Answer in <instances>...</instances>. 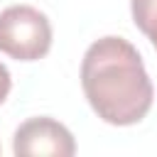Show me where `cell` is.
I'll return each mask as SVG.
<instances>
[{
	"mask_svg": "<svg viewBox=\"0 0 157 157\" xmlns=\"http://www.w3.org/2000/svg\"><path fill=\"white\" fill-rule=\"evenodd\" d=\"M81 88L93 113L108 125L140 123L155 101L140 52L123 37L96 39L81 61Z\"/></svg>",
	"mask_w": 157,
	"mask_h": 157,
	"instance_id": "1",
	"label": "cell"
},
{
	"mask_svg": "<svg viewBox=\"0 0 157 157\" xmlns=\"http://www.w3.org/2000/svg\"><path fill=\"white\" fill-rule=\"evenodd\" d=\"M52 49V22L32 5H10L0 12V52L15 61H37Z\"/></svg>",
	"mask_w": 157,
	"mask_h": 157,
	"instance_id": "2",
	"label": "cell"
},
{
	"mask_svg": "<svg viewBox=\"0 0 157 157\" xmlns=\"http://www.w3.org/2000/svg\"><path fill=\"white\" fill-rule=\"evenodd\" d=\"M12 152L17 157H32V155L71 157L76 152V140L64 123L49 115H37V118L25 120L15 130Z\"/></svg>",
	"mask_w": 157,
	"mask_h": 157,
	"instance_id": "3",
	"label": "cell"
},
{
	"mask_svg": "<svg viewBox=\"0 0 157 157\" xmlns=\"http://www.w3.org/2000/svg\"><path fill=\"white\" fill-rule=\"evenodd\" d=\"M130 12L135 27L157 49V0H130Z\"/></svg>",
	"mask_w": 157,
	"mask_h": 157,
	"instance_id": "4",
	"label": "cell"
},
{
	"mask_svg": "<svg viewBox=\"0 0 157 157\" xmlns=\"http://www.w3.org/2000/svg\"><path fill=\"white\" fill-rule=\"evenodd\" d=\"M10 88H12V76H10L7 66L0 61V103H5V98L10 96Z\"/></svg>",
	"mask_w": 157,
	"mask_h": 157,
	"instance_id": "5",
	"label": "cell"
}]
</instances>
